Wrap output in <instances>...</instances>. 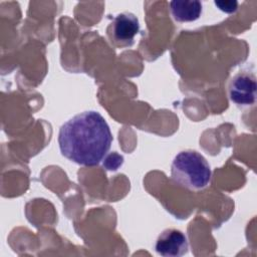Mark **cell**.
<instances>
[{
    "mask_svg": "<svg viewBox=\"0 0 257 257\" xmlns=\"http://www.w3.org/2000/svg\"><path fill=\"white\" fill-rule=\"evenodd\" d=\"M112 135L104 117L95 110L75 114L59 130L58 145L62 156L86 167L98 165L110 149Z\"/></svg>",
    "mask_w": 257,
    "mask_h": 257,
    "instance_id": "obj_1",
    "label": "cell"
},
{
    "mask_svg": "<svg viewBox=\"0 0 257 257\" xmlns=\"http://www.w3.org/2000/svg\"><path fill=\"white\" fill-rule=\"evenodd\" d=\"M171 175L180 186L191 191H200L208 187L212 172L209 163L200 153L185 150L175 156Z\"/></svg>",
    "mask_w": 257,
    "mask_h": 257,
    "instance_id": "obj_2",
    "label": "cell"
},
{
    "mask_svg": "<svg viewBox=\"0 0 257 257\" xmlns=\"http://www.w3.org/2000/svg\"><path fill=\"white\" fill-rule=\"evenodd\" d=\"M140 32V22L131 12H122L113 17L106 27V35L110 43L118 48L130 47Z\"/></svg>",
    "mask_w": 257,
    "mask_h": 257,
    "instance_id": "obj_3",
    "label": "cell"
},
{
    "mask_svg": "<svg viewBox=\"0 0 257 257\" xmlns=\"http://www.w3.org/2000/svg\"><path fill=\"white\" fill-rule=\"evenodd\" d=\"M256 89V77L253 73L238 72L229 82V98L239 107H249L255 104Z\"/></svg>",
    "mask_w": 257,
    "mask_h": 257,
    "instance_id": "obj_4",
    "label": "cell"
},
{
    "mask_svg": "<svg viewBox=\"0 0 257 257\" xmlns=\"http://www.w3.org/2000/svg\"><path fill=\"white\" fill-rule=\"evenodd\" d=\"M189 244L186 235L177 229H166L158 237L155 249L165 257H179L188 252Z\"/></svg>",
    "mask_w": 257,
    "mask_h": 257,
    "instance_id": "obj_5",
    "label": "cell"
},
{
    "mask_svg": "<svg viewBox=\"0 0 257 257\" xmlns=\"http://www.w3.org/2000/svg\"><path fill=\"white\" fill-rule=\"evenodd\" d=\"M203 5L200 1H172L170 11L173 18L178 22H193L200 18Z\"/></svg>",
    "mask_w": 257,
    "mask_h": 257,
    "instance_id": "obj_6",
    "label": "cell"
},
{
    "mask_svg": "<svg viewBox=\"0 0 257 257\" xmlns=\"http://www.w3.org/2000/svg\"><path fill=\"white\" fill-rule=\"evenodd\" d=\"M214 4L217 8L225 13L232 14L235 13L238 9V2L237 1H215Z\"/></svg>",
    "mask_w": 257,
    "mask_h": 257,
    "instance_id": "obj_7",
    "label": "cell"
}]
</instances>
